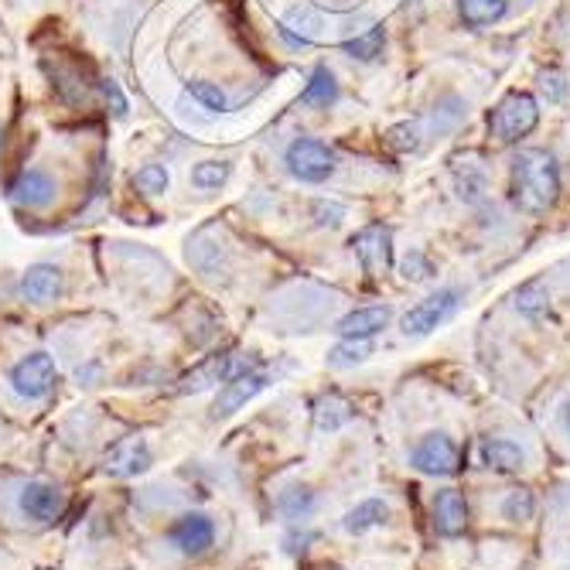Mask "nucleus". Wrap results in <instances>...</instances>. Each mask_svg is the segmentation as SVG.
<instances>
[{
    "label": "nucleus",
    "instance_id": "nucleus-3",
    "mask_svg": "<svg viewBox=\"0 0 570 570\" xmlns=\"http://www.w3.org/2000/svg\"><path fill=\"white\" fill-rule=\"evenodd\" d=\"M410 465L420 475H434V478H451L461 472V448L451 434L444 431H431L423 434L413 451H410Z\"/></svg>",
    "mask_w": 570,
    "mask_h": 570
},
{
    "label": "nucleus",
    "instance_id": "nucleus-13",
    "mask_svg": "<svg viewBox=\"0 0 570 570\" xmlns=\"http://www.w3.org/2000/svg\"><path fill=\"white\" fill-rule=\"evenodd\" d=\"M431 513H434V529L441 537H461V533L469 529V503L458 488L434 492Z\"/></svg>",
    "mask_w": 570,
    "mask_h": 570
},
{
    "label": "nucleus",
    "instance_id": "nucleus-34",
    "mask_svg": "<svg viewBox=\"0 0 570 570\" xmlns=\"http://www.w3.org/2000/svg\"><path fill=\"white\" fill-rule=\"evenodd\" d=\"M314 212H318V226H335V223L345 216V208H342V205H325V202L318 205Z\"/></svg>",
    "mask_w": 570,
    "mask_h": 570
},
{
    "label": "nucleus",
    "instance_id": "nucleus-27",
    "mask_svg": "<svg viewBox=\"0 0 570 570\" xmlns=\"http://www.w3.org/2000/svg\"><path fill=\"white\" fill-rule=\"evenodd\" d=\"M533 513H537V498L529 488H516L503 498V519L509 523H529Z\"/></svg>",
    "mask_w": 570,
    "mask_h": 570
},
{
    "label": "nucleus",
    "instance_id": "nucleus-10",
    "mask_svg": "<svg viewBox=\"0 0 570 570\" xmlns=\"http://www.w3.org/2000/svg\"><path fill=\"white\" fill-rule=\"evenodd\" d=\"M18 509H21L24 519L49 526V523L62 519V513H65V492L58 485L39 482V478L24 482L21 492H18Z\"/></svg>",
    "mask_w": 570,
    "mask_h": 570
},
{
    "label": "nucleus",
    "instance_id": "nucleus-11",
    "mask_svg": "<svg viewBox=\"0 0 570 570\" xmlns=\"http://www.w3.org/2000/svg\"><path fill=\"white\" fill-rule=\"evenodd\" d=\"M267 386H270V376H267V373H260V369L239 373L236 379L223 383L216 404H212V417H233V413H236V410H243L249 400H257Z\"/></svg>",
    "mask_w": 570,
    "mask_h": 570
},
{
    "label": "nucleus",
    "instance_id": "nucleus-14",
    "mask_svg": "<svg viewBox=\"0 0 570 570\" xmlns=\"http://www.w3.org/2000/svg\"><path fill=\"white\" fill-rule=\"evenodd\" d=\"M62 270L55 264H31L21 277V298L31 304H52L62 294Z\"/></svg>",
    "mask_w": 570,
    "mask_h": 570
},
{
    "label": "nucleus",
    "instance_id": "nucleus-19",
    "mask_svg": "<svg viewBox=\"0 0 570 570\" xmlns=\"http://www.w3.org/2000/svg\"><path fill=\"white\" fill-rule=\"evenodd\" d=\"M352 420V404L342 394H322L314 400V427L322 434H335Z\"/></svg>",
    "mask_w": 570,
    "mask_h": 570
},
{
    "label": "nucleus",
    "instance_id": "nucleus-21",
    "mask_svg": "<svg viewBox=\"0 0 570 570\" xmlns=\"http://www.w3.org/2000/svg\"><path fill=\"white\" fill-rule=\"evenodd\" d=\"M509 11V0H458V18L469 28H488L503 21Z\"/></svg>",
    "mask_w": 570,
    "mask_h": 570
},
{
    "label": "nucleus",
    "instance_id": "nucleus-5",
    "mask_svg": "<svg viewBox=\"0 0 570 570\" xmlns=\"http://www.w3.org/2000/svg\"><path fill=\"white\" fill-rule=\"evenodd\" d=\"M458 308H461V291L458 288H441L434 294H427L423 301H417L400 318V329H404V335H431L434 329H441L448 322Z\"/></svg>",
    "mask_w": 570,
    "mask_h": 570
},
{
    "label": "nucleus",
    "instance_id": "nucleus-2",
    "mask_svg": "<svg viewBox=\"0 0 570 570\" xmlns=\"http://www.w3.org/2000/svg\"><path fill=\"white\" fill-rule=\"evenodd\" d=\"M540 123V103L529 93H506L498 99V106L488 114V130L498 144H516L526 133H533V127Z\"/></svg>",
    "mask_w": 570,
    "mask_h": 570
},
{
    "label": "nucleus",
    "instance_id": "nucleus-1",
    "mask_svg": "<svg viewBox=\"0 0 570 570\" xmlns=\"http://www.w3.org/2000/svg\"><path fill=\"white\" fill-rule=\"evenodd\" d=\"M509 195H513L516 208L533 212V216L553 208L560 198V168H557L553 154L537 151V148L519 151L513 158V171H509Z\"/></svg>",
    "mask_w": 570,
    "mask_h": 570
},
{
    "label": "nucleus",
    "instance_id": "nucleus-31",
    "mask_svg": "<svg viewBox=\"0 0 570 570\" xmlns=\"http://www.w3.org/2000/svg\"><path fill=\"white\" fill-rule=\"evenodd\" d=\"M540 89H544V96H547L550 103H560V99H563V93H567L563 76H560V73H544V76H540Z\"/></svg>",
    "mask_w": 570,
    "mask_h": 570
},
{
    "label": "nucleus",
    "instance_id": "nucleus-16",
    "mask_svg": "<svg viewBox=\"0 0 570 570\" xmlns=\"http://www.w3.org/2000/svg\"><path fill=\"white\" fill-rule=\"evenodd\" d=\"M389 325V308L386 304H369V308H355L348 311L342 322L335 325V332L342 338H359V342H369L373 335H379L383 329Z\"/></svg>",
    "mask_w": 570,
    "mask_h": 570
},
{
    "label": "nucleus",
    "instance_id": "nucleus-24",
    "mask_svg": "<svg viewBox=\"0 0 570 570\" xmlns=\"http://www.w3.org/2000/svg\"><path fill=\"white\" fill-rule=\"evenodd\" d=\"M233 174V164L229 161H202L192 168V185L202 189V192H212V189H223Z\"/></svg>",
    "mask_w": 570,
    "mask_h": 570
},
{
    "label": "nucleus",
    "instance_id": "nucleus-7",
    "mask_svg": "<svg viewBox=\"0 0 570 570\" xmlns=\"http://www.w3.org/2000/svg\"><path fill=\"white\" fill-rule=\"evenodd\" d=\"M283 161H288V171L294 178H301V182H308V185L329 182L332 171H335V154L314 137H298L294 144L288 148V154H283Z\"/></svg>",
    "mask_w": 570,
    "mask_h": 570
},
{
    "label": "nucleus",
    "instance_id": "nucleus-33",
    "mask_svg": "<svg viewBox=\"0 0 570 570\" xmlns=\"http://www.w3.org/2000/svg\"><path fill=\"white\" fill-rule=\"evenodd\" d=\"M103 96L114 103V114H117V117L127 114V99H123V93H120V86H117L114 79H103Z\"/></svg>",
    "mask_w": 570,
    "mask_h": 570
},
{
    "label": "nucleus",
    "instance_id": "nucleus-18",
    "mask_svg": "<svg viewBox=\"0 0 570 570\" xmlns=\"http://www.w3.org/2000/svg\"><path fill=\"white\" fill-rule=\"evenodd\" d=\"M389 519V506L383 503V498H363L359 506H352L345 516H342V529L352 533V537H363V533L383 526Z\"/></svg>",
    "mask_w": 570,
    "mask_h": 570
},
{
    "label": "nucleus",
    "instance_id": "nucleus-30",
    "mask_svg": "<svg viewBox=\"0 0 570 570\" xmlns=\"http://www.w3.org/2000/svg\"><path fill=\"white\" fill-rule=\"evenodd\" d=\"M386 144L394 151H413L417 148V127L413 123H397L386 133Z\"/></svg>",
    "mask_w": 570,
    "mask_h": 570
},
{
    "label": "nucleus",
    "instance_id": "nucleus-6",
    "mask_svg": "<svg viewBox=\"0 0 570 570\" xmlns=\"http://www.w3.org/2000/svg\"><path fill=\"white\" fill-rule=\"evenodd\" d=\"M99 465H103V475H110V478H137L154 465V451H151L148 438L127 434L106 448Z\"/></svg>",
    "mask_w": 570,
    "mask_h": 570
},
{
    "label": "nucleus",
    "instance_id": "nucleus-36",
    "mask_svg": "<svg viewBox=\"0 0 570 570\" xmlns=\"http://www.w3.org/2000/svg\"><path fill=\"white\" fill-rule=\"evenodd\" d=\"M314 570H345V567H335V563H322V567H314Z\"/></svg>",
    "mask_w": 570,
    "mask_h": 570
},
{
    "label": "nucleus",
    "instance_id": "nucleus-4",
    "mask_svg": "<svg viewBox=\"0 0 570 570\" xmlns=\"http://www.w3.org/2000/svg\"><path fill=\"white\" fill-rule=\"evenodd\" d=\"M55 383H58V366L55 355L49 352H31L11 366V386L24 400H45L55 389Z\"/></svg>",
    "mask_w": 570,
    "mask_h": 570
},
{
    "label": "nucleus",
    "instance_id": "nucleus-23",
    "mask_svg": "<svg viewBox=\"0 0 570 570\" xmlns=\"http://www.w3.org/2000/svg\"><path fill=\"white\" fill-rule=\"evenodd\" d=\"M369 355H373V345H369V342L342 338V345H335V348L329 352V366H332V369H352V366L366 363Z\"/></svg>",
    "mask_w": 570,
    "mask_h": 570
},
{
    "label": "nucleus",
    "instance_id": "nucleus-26",
    "mask_svg": "<svg viewBox=\"0 0 570 570\" xmlns=\"http://www.w3.org/2000/svg\"><path fill=\"white\" fill-rule=\"evenodd\" d=\"M516 308H519L526 318H544V314L550 311V301H547V291H544V280H529L526 288H519Z\"/></svg>",
    "mask_w": 570,
    "mask_h": 570
},
{
    "label": "nucleus",
    "instance_id": "nucleus-12",
    "mask_svg": "<svg viewBox=\"0 0 570 570\" xmlns=\"http://www.w3.org/2000/svg\"><path fill=\"white\" fill-rule=\"evenodd\" d=\"M352 249L369 277H379L394 267V236H389V229H383V226H366L352 239Z\"/></svg>",
    "mask_w": 570,
    "mask_h": 570
},
{
    "label": "nucleus",
    "instance_id": "nucleus-15",
    "mask_svg": "<svg viewBox=\"0 0 570 570\" xmlns=\"http://www.w3.org/2000/svg\"><path fill=\"white\" fill-rule=\"evenodd\" d=\"M11 198L18 205H28V208H42L55 198V182L52 174L42 171V168H28L21 171L14 182H11Z\"/></svg>",
    "mask_w": 570,
    "mask_h": 570
},
{
    "label": "nucleus",
    "instance_id": "nucleus-20",
    "mask_svg": "<svg viewBox=\"0 0 570 570\" xmlns=\"http://www.w3.org/2000/svg\"><path fill=\"white\" fill-rule=\"evenodd\" d=\"M314 509H318V495L308 485H301V482L288 485L277 495V513L288 523H304V519H311Z\"/></svg>",
    "mask_w": 570,
    "mask_h": 570
},
{
    "label": "nucleus",
    "instance_id": "nucleus-17",
    "mask_svg": "<svg viewBox=\"0 0 570 570\" xmlns=\"http://www.w3.org/2000/svg\"><path fill=\"white\" fill-rule=\"evenodd\" d=\"M478 454H482V465L492 469V472H498V475H516L526 465V451L516 441H509V438H488V441H482Z\"/></svg>",
    "mask_w": 570,
    "mask_h": 570
},
{
    "label": "nucleus",
    "instance_id": "nucleus-8",
    "mask_svg": "<svg viewBox=\"0 0 570 570\" xmlns=\"http://www.w3.org/2000/svg\"><path fill=\"white\" fill-rule=\"evenodd\" d=\"M257 369L254 359H243L239 352H219V355H208L205 363H198L195 369H189L182 376V386H178V394H202L208 386H219V383H229L236 379L239 373H249Z\"/></svg>",
    "mask_w": 570,
    "mask_h": 570
},
{
    "label": "nucleus",
    "instance_id": "nucleus-29",
    "mask_svg": "<svg viewBox=\"0 0 570 570\" xmlns=\"http://www.w3.org/2000/svg\"><path fill=\"white\" fill-rule=\"evenodd\" d=\"M189 93L205 106V110H212V114H223V110H226V93H223L216 83L195 79V83H189Z\"/></svg>",
    "mask_w": 570,
    "mask_h": 570
},
{
    "label": "nucleus",
    "instance_id": "nucleus-35",
    "mask_svg": "<svg viewBox=\"0 0 570 570\" xmlns=\"http://www.w3.org/2000/svg\"><path fill=\"white\" fill-rule=\"evenodd\" d=\"M563 427L570 431V404H567V410H563Z\"/></svg>",
    "mask_w": 570,
    "mask_h": 570
},
{
    "label": "nucleus",
    "instance_id": "nucleus-25",
    "mask_svg": "<svg viewBox=\"0 0 570 570\" xmlns=\"http://www.w3.org/2000/svg\"><path fill=\"white\" fill-rule=\"evenodd\" d=\"M383 42H386V31H383V28H369V31H363V34H355V39H348L342 49H345V55H352V58L373 62V58H379Z\"/></svg>",
    "mask_w": 570,
    "mask_h": 570
},
{
    "label": "nucleus",
    "instance_id": "nucleus-9",
    "mask_svg": "<svg viewBox=\"0 0 570 570\" xmlns=\"http://www.w3.org/2000/svg\"><path fill=\"white\" fill-rule=\"evenodd\" d=\"M168 544L185 553V557H202L216 544V519L205 513H185L168 526Z\"/></svg>",
    "mask_w": 570,
    "mask_h": 570
},
{
    "label": "nucleus",
    "instance_id": "nucleus-32",
    "mask_svg": "<svg viewBox=\"0 0 570 570\" xmlns=\"http://www.w3.org/2000/svg\"><path fill=\"white\" fill-rule=\"evenodd\" d=\"M404 277L407 280H423V277H431V267H427V260L420 254H410L407 264H404Z\"/></svg>",
    "mask_w": 570,
    "mask_h": 570
},
{
    "label": "nucleus",
    "instance_id": "nucleus-22",
    "mask_svg": "<svg viewBox=\"0 0 570 570\" xmlns=\"http://www.w3.org/2000/svg\"><path fill=\"white\" fill-rule=\"evenodd\" d=\"M338 99V83H335V76H332V68L329 65H318L314 73H311V79H308V86H304V93H301V103L304 106H332Z\"/></svg>",
    "mask_w": 570,
    "mask_h": 570
},
{
    "label": "nucleus",
    "instance_id": "nucleus-28",
    "mask_svg": "<svg viewBox=\"0 0 570 570\" xmlns=\"http://www.w3.org/2000/svg\"><path fill=\"white\" fill-rule=\"evenodd\" d=\"M133 185L144 192V195H164L168 185H171V174L164 164H144L137 174H133Z\"/></svg>",
    "mask_w": 570,
    "mask_h": 570
}]
</instances>
